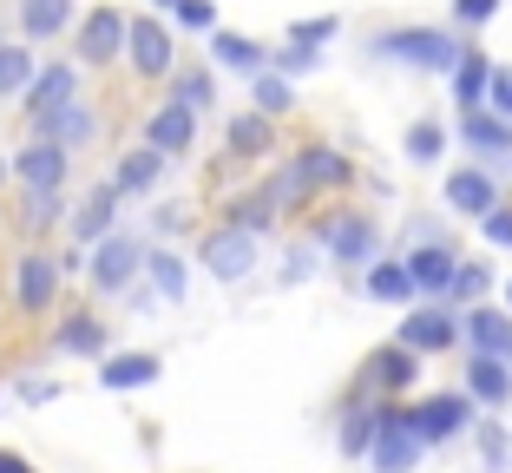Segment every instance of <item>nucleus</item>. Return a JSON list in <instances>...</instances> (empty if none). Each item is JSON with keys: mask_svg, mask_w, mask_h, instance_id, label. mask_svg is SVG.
I'll use <instances>...</instances> for the list:
<instances>
[{"mask_svg": "<svg viewBox=\"0 0 512 473\" xmlns=\"http://www.w3.org/2000/svg\"><path fill=\"white\" fill-rule=\"evenodd\" d=\"M171 27H158L151 14H138V20H125V53L119 60H132V73H145V79H165L171 73Z\"/></svg>", "mask_w": 512, "mask_h": 473, "instance_id": "obj_3", "label": "nucleus"}, {"mask_svg": "<svg viewBox=\"0 0 512 473\" xmlns=\"http://www.w3.org/2000/svg\"><path fill=\"white\" fill-rule=\"evenodd\" d=\"M145 276H151V290L165 296V303H184V290H191V270H184V257H171V250H151Z\"/></svg>", "mask_w": 512, "mask_h": 473, "instance_id": "obj_22", "label": "nucleus"}, {"mask_svg": "<svg viewBox=\"0 0 512 473\" xmlns=\"http://www.w3.org/2000/svg\"><path fill=\"white\" fill-rule=\"evenodd\" d=\"M329 250L342 263H362V257H375V224L368 217H342V224L329 230Z\"/></svg>", "mask_w": 512, "mask_h": 473, "instance_id": "obj_23", "label": "nucleus"}, {"mask_svg": "<svg viewBox=\"0 0 512 473\" xmlns=\"http://www.w3.org/2000/svg\"><path fill=\"white\" fill-rule=\"evenodd\" d=\"M53 296H60V263L46 257V250H27V257L14 263V303L27 309V316H46Z\"/></svg>", "mask_w": 512, "mask_h": 473, "instance_id": "obj_7", "label": "nucleus"}, {"mask_svg": "<svg viewBox=\"0 0 512 473\" xmlns=\"http://www.w3.org/2000/svg\"><path fill=\"white\" fill-rule=\"evenodd\" d=\"M447 204L467 211V217H480V211H493V184H486L480 171H453L447 178Z\"/></svg>", "mask_w": 512, "mask_h": 473, "instance_id": "obj_26", "label": "nucleus"}, {"mask_svg": "<svg viewBox=\"0 0 512 473\" xmlns=\"http://www.w3.org/2000/svg\"><path fill=\"white\" fill-rule=\"evenodd\" d=\"M66 224V191H46V184H20V230L40 237V230Z\"/></svg>", "mask_w": 512, "mask_h": 473, "instance_id": "obj_17", "label": "nucleus"}, {"mask_svg": "<svg viewBox=\"0 0 512 473\" xmlns=\"http://www.w3.org/2000/svg\"><path fill=\"white\" fill-rule=\"evenodd\" d=\"M7 171H14L20 184H46V191H66V178H73V152H66V145H53V138H27V145L7 158Z\"/></svg>", "mask_w": 512, "mask_h": 473, "instance_id": "obj_4", "label": "nucleus"}, {"mask_svg": "<svg viewBox=\"0 0 512 473\" xmlns=\"http://www.w3.org/2000/svg\"><path fill=\"white\" fill-rule=\"evenodd\" d=\"M53 349L60 355H106V322L99 316H66L53 329Z\"/></svg>", "mask_w": 512, "mask_h": 473, "instance_id": "obj_20", "label": "nucleus"}, {"mask_svg": "<svg viewBox=\"0 0 512 473\" xmlns=\"http://www.w3.org/2000/svg\"><path fill=\"white\" fill-rule=\"evenodd\" d=\"M486 106H493L499 119H512V73L506 66H493V79H486Z\"/></svg>", "mask_w": 512, "mask_h": 473, "instance_id": "obj_39", "label": "nucleus"}, {"mask_svg": "<svg viewBox=\"0 0 512 473\" xmlns=\"http://www.w3.org/2000/svg\"><path fill=\"white\" fill-rule=\"evenodd\" d=\"M158 382V355H106V368H99V388H145Z\"/></svg>", "mask_w": 512, "mask_h": 473, "instance_id": "obj_21", "label": "nucleus"}, {"mask_svg": "<svg viewBox=\"0 0 512 473\" xmlns=\"http://www.w3.org/2000/svg\"><path fill=\"white\" fill-rule=\"evenodd\" d=\"M440 145H447V138H440V125H414V132H407V158H440Z\"/></svg>", "mask_w": 512, "mask_h": 473, "instance_id": "obj_38", "label": "nucleus"}, {"mask_svg": "<svg viewBox=\"0 0 512 473\" xmlns=\"http://www.w3.org/2000/svg\"><path fill=\"white\" fill-rule=\"evenodd\" d=\"M211 53H217V66H230V73H263V46L243 40V33H217L211 27Z\"/></svg>", "mask_w": 512, "mask_h": 473, "instance_id": "obj_25", "label": "nucleus"}, {"mask_svg": "<svg viewBox=\"0 0 512 473\" xmlns=\"http://www.w3.org/2000/svg\"><path fill=\"white\" fill-rule=\"evenodd\" d=\"M453 263H460L453 250H421V257L407 263V276H414V290H447V283H453Z\"/></svg>", "mask_w": 512, "mask_h": 473, "instance_id": "obj_30", "label": "nucleus"}, {"mask_svg": "<svg viewBox=\"0 0 512 473\" xmlns=\"http://www.w3.org/2000/svg\"><path fill=\"white\" fill-rule=\"evenodd\" d=\"M447 290H453V296H480V290H486V270H473V263L460 270V263H453V283H447Z\"/></svg>", "mask_w": 512, "mask_h": 473, "instance_id": "obj_43", "label": "nucleus"}, {"mask_svg": "<svg viewBox=\"0 0 512 473\" xmlns=\"http://www.w3.org/2000/svg\"><path fill=\"white\" fill-rule=\"evenodd\" d=\"M224 145H230L237 158H256V152H270V119H263V112H243V119H230Z\"/></svg>", "mask_w": 512, "mask_h": 473, "instance_id": "obj_29", "label": "nucleus"}, {"mask_svg": "<svg viewBox=\"0 0 512 473\" xmlns=\"http://www.w3.org/2000/svg\"><path fill=\"white\" fill-rule=\"evenodd\" d=\"M289 40L296 46H322V40H335V20H302V27H289Z\"/></svg>", "mask_w": 512, "mask_h": 473, "instance_id": "obj_42", "label": "nucleus"}, {"mask_svg": "<svg viewBox=\"0 0 512 473\" xmlns=\"http://www.w3.org/2000/svg\"><path fill=\"white\" fill-rule=\"evenodd\" d=\"M375 382L381 388H407L414 382V349H381L375 355Z\"/></svg>", "mask_w": 512, "mask_h": 473, "instance_id": "obj_35", "label": "nucleus"}, {"mask_svg": "<svg viewBox=\"0 0 512 473\" xmlns=\"http://www.w3.org/2000/svg\"><path fill=\"white\" fill-rule=\"evenodd\" d=\"M171 158L165 152H151V145H138V152L119 158V171H112V184H119V198H138V191H151V184L165 178Z\"/></svg>", "mask_w": 512, "mask_h": 473, "instance_id": "obj_18", "label": "nucleus"}, {"mask_svg": "<svg viewBox=\"0 0 512 473\" xmlns=\"http://www.w3.org/2000/svg\"><path fill=\"white\" fill-rule=\"evenodd\" d=\"M20 395H27V401H53V395H60V382H27Z\"/></svg>", "mask_w": 512, "mask_h": 473, "instance_id": "obj_45", "label": "nucleus"}, {"mask_svg": "<svg viewBox=\"0 0 512 473\" xmlns=\"http://www.w3.org/2000/svg\"><path fill=\"white\" fill-rule=\"evenodd\" d=\"M486 79H493V60H486L480 46H460V60H453V99L467 112L486 106Z\"/></svg>", "mask_w": 512, "mask_h": 473, "instance_id": "obj_16", "label": "nucleus"}, {"mask_svg": "<svg viewBox=\"0 0 512 473\" xmlns=\"http://www.w3.org/2000/svg\"><path fill=\"white\" fill-rule=\"evenodd\" d=\"M191 138H197V112L171 106V99L145 119V145H151V152H165V158H184V152H191Z\"/></svg>", "mask_w": 512, "mask_h": 473, "instance_id": "obj_13", "label": "nucleus"}, {"mask_svg": "<svg viewBox=\"0 0 512 473\" xmlns=\"http://www.w3.org/2000/svg\"><path fill=\"white\" fill-rule=\"evenodd\" d=\"M421 447H427V441L407 428V414H375V441H368V454H375L381 473H407Z\"/></svg>", "mask_w": 512, "mask_h": 473, "instance_id": "obj_8", "label": "nucleus"}, {"mask_svg": "<svg viewBox=\"0 0 512 473\" xmlns=\"http://www.w3.org/2000/svg\"><path fill=\"white\" fill-rule=\"evenodd\" d=\"M342 178H348V165L335 152H302L296 165L270 184V191H276V198H302V191H316V184H342Z\"/></svg>", "mask_w": 512, "mask_h": 473, "instance_id": "obj_12", "label": "nucleus"}, {"mask_svg": "<svg viewBox=\"0 0 512 473\" xmlns=\"http://www.w3.org/2000/svg\"><path fill=\"white\" fill-rule=\"evenodd\" d=\"M250 99H256V112H263V119H276V112L296 106V92H289L283 73H256V92H250Z\"/></svg>", "mask_w": 512, "mask_h": 473, "instance_id": "obj_33", "label": "nucleus"}, {"mask_svg": "<svg viewBox=\"0 0 512 473\" xmlns=\"http://www.w3.org/2000/svg\"><path fill=\"white\" fill-rule=\"evenodd\" d=\"M171 14H178L184 27H197V33L217 27V7H211V0H171Z\"/></svg>", "mask_w": 512, "mask_h": 473, "instance_id": "obj_36", "label": "nucleus"}, {"mask_svg": "<svg viewBox=\"0 0 512 473\" xmlns=\"http://www.w3.org/2000/svg\"><path fill=\"white\" fill-rule=\"evenodd\" d=\"M480 230H486V244H512V211H480Z\"/></svg>", "mask_w": 512, "mask_h": 473, "instance_id": "obj_40", "label": "nucleus"}, {"mask_svg": "<svg viewBox=\"0 0 512 473\" xmlns=\"http://www.w3.org/2000/svg\"><path fill=\"white\" fill-rule=\"evenodd\" d=\"M14 20H20V40L46 46L73 27V0H14Z\"/></svg>", "mask_w": 512, "mask_h": 473, "instance_id": "obj_14", "label": "nucleus"}, {"mask_svg": "<svg viewBox=\"0 0 512 473\" xmlns=\"http://www.w3.org/2000/svg\"><path fill=\"white\" fill-rule=\"evenodd\" d=\"M145 270V244L138 237H125V230H106L99 244H92V257H86V276H92V290H125L132 276Z\"/></svg>", "mask_w": 512, "mask_h": 473, "instance_id": "obj_2", "label": "nucleus"}, {"mask_svg": "<svg viewBox=\"0 0 512 473\" xmlns=\"http://www.w3.org/2000/svg\"><path fill=\"white\" fill-rule=\"evenodd\" d=\"M447 342H453V316L447 309H421V316L401 322V349H414V355L421 349H447Z\"/></svg>", "mask_w": 512, "mask_h": 473, "instance_id": "obj_19", "label": "nucleus"}, {"mask_svg": "<svg viewBox=\"0 0 512 473\" xmlns=\"http://www.w3.org/2000/svg\"><path fill=\"white\" fill-rule=\"evenodd\" d=\"M368 296H381V303H401V296H414V276H407L401 263H375V276H368Z\"/></svg>", "mask_w": 512, "mask_h": 473, "instance_id": "obj_34", "label": "nucleus"}, {"mask_svg": "<svg viewBox=\"0 0 512 473\" xmlns=\"http://www.w3.org/2000/svg\"><path fill=\"white\" fill-rule=\"evenodd\" d=\"M0 473H33V467H27V454H7L0 447Z\"/></svg>", "mask_w": 512, "mask_h": 473, "instance_id": "obj_46", "label": "nucleus"}, {"mask_svg": "<svg viewBox=\"0 0 512 473\" xmlns=\"http://www.w3.org/2000/svg\"><path fill=\"white\" fill-rule=\"evenodd\" d=\"M197 263H204L217 283H237V276H250V263H256V237H250V230H237V224H224V230L204 237Z\"/></svg>", "mask_w": 512, "mask_h": 473, "instance_id": "obj_6", "label": "nucleus"}, {"mask_svg": "<svg viewBox=\"0 0 512 473\" xmlns=\"http://www.w3.org/2000/svg\"><path fill=\"white\" fill-rule=\"evenodd\" d=\"M276 66H283V79L289 73H309V66H316V46H296V40H289L283 53H276Z\"/></svg>", "mask_w": 512, "mask_h": 473, "instance_id": "obj_41", "label": "nucleus"}, {"mask_svg": "<svg viewBox=\"0 0 512 473\" xmlns=\"http://www.w3.org/2000/svg\"><path fill=\"white\" fill-rule=\"evenodd\" d=\"M473 395L480 401H506L512 395V375H506L499 355H480V362H473Z\"/></svg>", "mask_w": 512, "mask_h": 473, "instance_id": "obj_32", "label": "nucleus"}, {"mask_svg": "<svg viewBox=\"0 0 512 473\" xmlns=\"http://www.w3.org/2000/svg\"><path fill=\"white\" fill-rule=\"evenodd\" d=\"M506 309H512V283H506Z\"/></svg>", "mask_w": 512, "mask_h": 473, "instance_id": "obj_47", "label": "nucleus"}, {"mask_svg": "<svg viewBox=\"0 0 512 473\" xmlns=\"http://www.w3.org/2000/svg\"><path fill=\"white\" fill-rule=\"evenodd\" d=\"M453 14L467 20V27H480V20H493V14H499V0H453Z\"/></svg>", "mask_w": 512, "mask_h": 473, "instance_id": "obj_44", "label": "nucleus"}, {"mask_svg": "<svg viewBox=\"0 0 512 473\" xmlns=\"http://www.w3.org/2000/svg\"><path fill=\"white\" fill-rule=\"evenodd\" d=\"M368 441H375V414H348V428H342V454H368Z\"/></svg>", "mask_w": 512, "mask_h": 473, "instance_id": "obj_37", "label": "nucleus"}, {"mask_svg": "<svg viewBox=\"0 0 512 473\" xmlns=\"http://www.w3.org/2000/svg\"><path fill=\"white\" fill-rule=\"evenodd\" d=\"M467 414H473L467 395H434V401H421V414H407V428L421 434V441H447V434L467 428Z\"/></svg>", "mask_w": 512, "mask_h": 473, "instance_id": "obj_15", "label": "nucleus"}, {"mask_svg": "<svg viewBox=\"0 0 512 473\" xmlns=\"http://www.w3.org/2000/svg\"><path fill=\"white\" fill-rule=\"evenodd\" d=\"M467 145L473 152H512V125L499 119V112H467Z\"/></svg>", "mask_w": 512, "mask_h": 473, "instance_id": "obj_27", "label": "nucleus"}, {"mask_svg": "<svg viewBox=\"0 0 512 473\" xmlns=\"http://www.w3.org/2000/svg\"><path fill=\"white\" fill-rule=\"evenodd\" d=\"M0 178H14V171H7V165H0Z\"/></svg>", "mask_w": 512, "mask_h": 473, "instance_id": "obj_48", "label": "nucleus"}, {"mask_svg": "<svg viewBox=\"0 0 512 473\" xmlns=\"http://www.w3.org/2000/svg\"><path fill=\"white\" fill-rule=\"evenodd\" d=\"M33 46L27 40H0V99H20V86L33 79Z\"/></svg>", "mask_w": 512, "mask_h": 473, "instance_id": "obj_24", "label": "nucleus"}, {"mask_svg": "<svg viewBox=\"0 0 512 473\" xmlns=\"http://www.w3.org/2000/svg\"><path fill=\"white\" fill-rule=\"evenodd\" d=\"M79 92V66L73 60H53V66H33V79L20 86V99H27V119H40V112L66 106Z\"/></svg>", "mask_w": 512, "mask_h": 473, "instance_id": "obj_10", "label": "nucleus"}, {"mask_svg": "<svg viewBox=\"0 0 512 473\" xmlns=\"http://www.w3.org/2000/svg\"><path fill=\"white\" fill-rule=\"evenodd\" d=\"M79 66H112L125 53V14L119 7H106V0H99V7H92L86 20H79Z\"/></svg>", "mask_w": 512, "mask_h": 473, "instance_id": "obj_5", "label": "nucleus"}, {"mask_svg": "<svg viewBox=\"0 0 512 473\" xmlns=\"http://www.w3.org/2000/svg\"><path fill=\"white\" fill-rule=\"evenodd\" d=\"M381 60H407V66H427V73H453V60H460V46L447 40V33L434 27H401V33H381L375 40Z\"/></svg>", "mask_w": 512, "mask_h": 473, "instance_id": "obj_1", "label": "nucleus"}, {"mask_svg": "<svg viewBox=\"0 0 512 473\" xmlns=\"http://www.w3.org/2000/svg\"><path fill=\"white\" fill-rule=\"evenodd\" d=\"M92 132H99V119H92V106L86 99H66V106H53V112H40L33 119V138H53V145H66V152H79V145H92Z\"/></svg>", "mask_w": 512, "mask_h": 473, "instance_id": "obj_9", "label": "nucleus"}, {"mask_svg": "<svg viewBox=\"0 0 512 473\" xmlns=\"http://www.w3.org/2000/svg\"><path fill=\"white\" fill-rule=\"evenodd\" d=\"M112 224H119V184H99V191H92L79 211H66V230H73V244H79V250H92Z\"/></svg>", "mask_w": 512, "mask_h": 473, "instance_id": "obj_11", "label": "nucleus"}, {"mask_svg": "<svg viewBox=\"0 0 512 473\" xmlns=\"http://www.w3.org/2000/svg\"><path fill=\"white\" fill-rule=\"evenodd\" d=\"M211 99H217L211 73H197V66H191V73H178V79H171V106H184V112H204Z\"/></svg>", "mask_w": 512, "mask_h": 473, "instance_id": "obj_31", "label": "nucleus"}, {"mask_svg": "<svg viewBox=\"0 0 512 473\" xmlns=\"http://www.w3.org/2000/svg\"><path fill=\"white\" fill-rule=\"evenodd\" d=\"M473 342H480V355H499V362H512V316H499V309H480V316H473Z\"/></svg>", "mask_w": 512, "mask_h": 473, "instance_id": "obj_28", "label": "nucleus"}]
</instances>
